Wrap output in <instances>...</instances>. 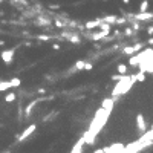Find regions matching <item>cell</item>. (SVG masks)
<instances>
[{
  "mask_svg": "<svg viewBox=\"0 0 153 153\" xmlns=\"http://www.w3.org/2000/svg\"><path fill=\"white\" fill-rule=\"evenodd\" d=\"M109 115H110V112H107L106 109H103V107H100V109L95 112V116H94V120H92L91 125H89V129H87L86 133L83 135L84 144H89V146H92V144L95 142L96 135L103 130V127L106 125L107 120H109Z\"/></svg>",
  "mask_w": 153,
  "mask_h": 153,
  "instance_id": "6da1fadb",
  "label": "cell"
},
{
  "mask_svg": "<svg viewBox=\"0 0 153 153\" xmlns=\"http://www.w3.org/2000/svg\"><path fill=\"white\" fill-rule=\"evenodd\" d=\"M133 84H135V77L124 74L123 78L116 81V84H115V87L112 89L110 95H112V96H121V95H124V94H127L130 89H132Z\"/></svg>",
  "mask_w": 153,
  "mask_h": 153,
  "instance_id": "7a4b0ae2",
  "label": "cell"
},
{
  "mask_svg": "<svg viewBox=\"0 0 153 153\" xmlns=\"http://www.w3.org/2000/svg\"><path fill=\"white\" fill-rule=\"evenodd\" d=\"M152 135H153V132L149 130L141 139H138V141L129 144L127 147H124L123 153H139L144 147H147V146H150V144H152Z\"/></svg>",
  "mask_w": 153,
  "mask_h": 153,
  "instance_id": "3957f363",
  "label": "cell"
},
{
  "mask_svg": "<svg viewBox=\"0 0 153 153\" xmlns=\"http://www.w3.org/2000/svg\"><path fill=\"white\" fill-rule=\"evenodd\" d=\"M61 37L65 38V40H67V41H70V43H75V44L81 43L80 35H78L77 32H74V31H63V32H61Z\"/></svg>",
  "mask_w": 153,
  "mask_h": 153,
  "instance_id": "277c9868",
  "label": "cell"
},
{
  "mask_svg": "<svg viewBox=\"0 0 153 153\" xmlns=\"http://www.w3.org/2000/svg\"><path fill=\"white\" fill-rule=\"evenodd\" d=\"M35 129H37V125H35V124H31L29 127H26V129L22 132V135L17 136V142H25V139H28L31 135L35 132Z\"/></svg>",
  "mask_w": 153,
  "mask_h": 153,
  "instance_id": "5b68a950",
  "label": "cell"
},
{
  "mask_svg": "<svg viewBox=\"0 0 153 153\" xmlns=\"http://www.w3.org/2000/svg\"><path fill=\"white\" fill-rule=\"evenodd\" d=\"M0 58L5 65H12L14 61V49H5L0 52Z\"/></svg>",
  "mask_w": 153,
  "mask_h": 153,
  "instance_id": "8992f818",
  "label": "cell"
},
{
  "mask_svg": "<svg viewBox=\"0 0 153 153\" xmlns=\"http://www.w3.org/2000/svg\"><path fill=\"white\" fill-rule=\"evenodd\" d=\"M153 19V14L152 12H136L133 14V20H138V22H152Z\"/></svg>",
  "mask_w": 153,
  "mask_h": 153,
  "instance_id": "52a82bcc",
  "label": "cell"
},
{
  "mask_svg": "<svg viewBox=\"0 0 153 153\" xmlns=\"http://www.w3.org/2000/svg\"><path fill=\"white\" fill-rule=\"evenodd\" d=\"M144 49V43H136L133 44V46H127L123 49V54H125V55H132V54H136L138 51Z\"/></svg>",
  "mask_w": 153,
  "mask_h": 153,
  "instance_id": "ba28073f",
  "label": "cell"
},
{
  "mask_svg": "<svg viewBox=\"0 0 153 153\" xmlns=\"http://www.w3.org/2000/svg\"><path fill=\"white\" fill-rule=\"evenodd\" d=\"M136 127L139 129V132H146L147 130V123H146V118H144L142 113H138L136 115Z\"/></svg>",
  "mask_w": 153,
  "mask_h": 153,
  "instance_id": "9c48e42d",
  "label": "cell"
},
{
  "mask_svg": "<svg viewBox=\"0 0 153 153\" xmlns=\"http://www.w3.org/2000/svg\"><path fill=\"white\" fill-rule=\"evenodd\" d=\"M113 106H115V100H113V98H106V100L103 101V104H101V107H103V109H106L107 112H112L113 110Z\"/></svg>",
  "mask_w": 153,
  "mask_h": 153,
  "instance_id": "30bf717a",
  "label": "cell"
},
{
  "mask_svg": "<svg viewBox=\"0 0 153 153\" xmlns=\"http://www.w3.org/2000/svg\"><path fill=\"white\" fill-rule=\"evenodd\" d=\"M38 101H40V100H34V101H31L28 106L25 107V115H26L25 118H29V116H31V113H32V109H34V107L38 104Z\"/></svg>",
  "mask_w": 153,
  "mask_h": 153,
  "instance_id": "8fae6325",
  "label": "cell"
},
{
  "mask_svg": "<svg viewBox=\"0 0 153 153\" xmlns=\"http://www.w3.org/2000/svg\"><path fill=\"white\" fill-rule=\"evenodd\" d=\"M83 146H84V138H80L78 142L72 147L70 153H83Z\"/></svg>",
  "mask_w": 153,
  "mask_h": 153,
  "instance_id": "7c38bea8",
  "label": "cell"
},
{
  "mask_svg": "<svg viewBox=\"0 0 153 153\" xmlns=\"http://www.w3.org/2000/svg\"><path fill=\"white\" fill-rule=\"evenodd\" d=\"M100 23H101V19H95V20H91V22H86V25H84V29H95V28H98L100 26Z\"/></svg>",
  "mask_w": 153,
  "mask_h": 153,
  "instance_id": "4fadbf2b",
  "label": "cell"
},
{
  "mask_svg": "<svg viewBox=\"0 0 153 153\" xmlns=\"http://www.w3.org/2000/svg\"><path fill=\"white\" fill-rule=\"evenodd\" d=\"M116 19H118V17H116V15H106V17H103V19H101V22H106V23L115 25Z\"/></svg>",
  "mask_w": 153,
  "mask_h": 153,
  "instance_id": "5bb4252c",
  "label": "cell"
},
{
  "mask_svg": "<svg viewBox=\"0 0 153 153\" xmlns=\"http://www.w3.org/2000/svg\"><path fill=\"white\" fill-rule=\"evenodd\" d=\"M35 25H38V26L46 25V26H49V25H51V20H49V19H44V17H38V19L35 20Z\"/></svg>",
  "mask_w": 153,
  "mask_h": 153,
  "instance_id": "9a60e30c",
  "label": "cell"
},
{
  "mask_svg": "<svg viewBox=\"0 0 153 153\" xmlns=\"http://www.w3.org/2000/svg\"><path fill=\"white\" fill-rule=\"evenodd\" d=\"M101 31H107V32H112V25L110 23H106V22H101L100 26H98Z\"/></svg>",
  "mask_w": 153,
  "mask_h": 153,
  "instance_id": "2e32d148",
  "label": "cell"
},
{
  "mask_svg": "<svg viewBox=\"0 0 153 153\" xmlns=\"http://www.w3.org/2000/svg\"><path fill=\"white\" fill-rule=\"evenodd\" d=\"M84 65H86L84 60H78L75 65H74V69H75V70H84Z\"/></svg>",
  "mask_w": 153,
  "mask_h": 153,
  "instance_id": "e0dca14e",
  "label": "cell"
},
{
  "mask_svg": "<svg viewBox=\"0 0 153 153\" xmlns=\"http://www.w3.org/2000/svg\"><path fill=\"white\" fill-rule=\"evenodd\" d=\"M133 77H135V81H144L146 80V74L144 72H136V74H133Z\"/></svg>",
  "mask_w": 153,
  "mask_h": 153,
  "instance_id": "ac0fdd59",
  "label": "cell"
},
{
  "mask_svg": "<svg viewBox=\"0 0 153 153\" xmlns=\"http://www.w3.org/2000/svg\"><path fill=\"white\" fill-rule=\"evenodd\" d=\"M149 9V0H142L139 5V12H146Z\"/></svg>",
  "mask_w": 153,
  "mask_h": 153,
  "instance_id": "d6986e66",
  "label": "cell"
},
{
  "mask_svg": "<svg viewBox=\"0 0 153 153\" xmlns=\"http://www.w3.org/2000/svg\"><path fill=\"white\" fill-rule=\"evenodd\" d=\"M9 87H11L9 81H0V92H6Z\"/></svg>",
  "mask_w": 153,
  "mask_h": 153,
  "instance_id": "ffe728a7",
  "label": "cell"
},
{
  "mask_svg": "<svg viewBox=\"0 0 153 153\" xmlns=\"http://www.w3.org/2000/svg\"><path fill=\"white\" fill-rule=\"evenodd\" d=\"M130 25H132L130 28H132V29H133L135 32L141 29V25H139V22H138V20H130Z\"/></svg>",
  "mask_w": 153,
  "mask_h": 153,
  "instance_id": "44dd1931",
  "label": "cell"
},
{
  "mask_svg": "<svg viewBox=\"0 0 153 153\" xmlns=\"http://www.w3.org/2000/svg\"><path fill=\"white\" fill-rule=\"evenodd\" d=\"M15 98H17V95H15L14 92H9V94L5 96V101H6V103H12V101H15Z\"/></svg>",
  "mask_w": 153,
  "mask_h": 153,
  "instance_id": "7402d4cb",
  "label": "cell"
},
{
  "mask_svg": "<svg viewBox=\"0 0 153 153\" xmlns=\"http://www.w3.org/2000/svg\"><path fill=\"white\" fill-rule=\"evenodd\" d=\"M9 84H11V87H19L22 84V81H20V78H12V80H9Z\"/></svg>",
  "mask_w": 153,
  "mask_h": 153,
  "instance_id": "603a6c76",
  "label": "cell"
},
{
  "mask_svg": "<svg viewBox=\"0 0 153 153\" xmlns=\"http://www.w3.org/2000/svg\"><path fill=\"white\" fill-rule=\"evenodd\" d=\"M116 69H118V74H127V66L123 65V63H121V65H118V67H116Z\"/></svg>",
  "mask_w": 153,
  "mask_h": 153,
  "instance_id": "cb8c5ba5",
  "label": "cell"
},
{
  "mask_svg": "<svg viewBox=\"0 0 153 153\" xmlns=\"http://www.w3.org/2000/svg\"><path fill=\"white\" fill-rule=\"evenodd\" d=\"M133 34H135V31L132 28H125L124 32H123V35H125V37H130V35H133Z\"/></svg>",
  "mask_w": 153,
  "mask_h": 153,
  "instance_id": "d4e9b609",
  "label": "cell"
},
{
  "mask_svg": "<svg viewBox=\"0 0 153 153\" xmlns=\"http://www.w3.org/2000/svg\"><path fill=\"white\" fill-rule=\"evenodd\" d=\"M37 38H38V40H43V41H49L52 37H51V35H37Z\"/></svg>",
  "mask_w": 153,
  "mask_h": 153,
  "instance_id": "484cf974",
  "label": "cell"
},
{
  "mask_svg": "<svg viewBox=\"0 0 153 153\" xmlns=\"http://www.w3.org/2000/svg\"><path fill=\"white\" fill-rule=\"evenodd\" d=\"M123 75H124V74H116V75H112V77H110V80H112V81H118V80H121V78H123Z\"/></svg>",
  "mask_w": 153,
  "mask_h": 153,
  "instance_id": "4316f807",
  "label": "cell"
},
{
  "mask_svg": "<svg viewBox=\"0 0 153 153\" xmlns=\"http://www.w3.org/2000/svg\"><path fill=\"white\" fill-rule=\"evenodd\" d=\"M60 8H61V6H60V5H55V3H51V5H49V9H52V11H57V9H60Z\"/></svg>",
  "mask_w": 153,
  "mask_h": 153,
  "instance_id": "83f0119b",
  "label": "cell"
},
{
  "mask_svg": "<svg viewBox=\"0 0 153 153\" xmlns=\"http://www.w3.org/2000/svg\"><path fill=\"white\" fill-rule=\"evenodd\" d=\"M94 69V65H92V63H87L86 61V65H84V70H92Z\"/></svg>",
  "mask_w": 153,
  "mask_h": 153,
  "instance_id": "f1b7e54d",
  "label": "cell"
},
{
  "mask_svg": "<svg viewBox=\"0 0 153 153\" xmlns=\"http://www.w3.org/2000/svg\"><path fill=\"white\" fill-rule=\"evenodd\" d=\"M37 94H38V95H44V94H46V91H44L43 87H40L38 91H37Z\"/></svg>",
  "mask_w": 153,
  "mask_h": 153,
  "instance_id": "f546056e",
  "label": "cell"
},
{
  "mask_svg": "<svg viewBox=\"0 0 153 153\" xmlns=\"http://www.w3.org/2000/svg\"><path fill=\"white\" fill-rule=\"evenodd\" d=\"M52 48H54V49H55V51H58V49H60L61 46H60V44H58V43H54V44H52Z\"/></svg>",
  "mask_w": 153,
  "mask_h": 153,
  "instance_id": "4dcf8cb0",
  "label": "cell"
},
{
  "mask_svg": "<svg viewBox=\"0 0 153 153\" xmlns=\"http://www.w3.org/2000/svg\"><path fill=\"white\" fill-rule=\"evenodd\" d=\"M147 34L152 37V34H153V28H152V26H149V28H147Z\"/></svg>",
  "mask_w": 153,
  "mask_h": 153,
  "instance_id": "1f68e13d",
  "label": "cell"
},
{
  "mask_svg": "<svg viewBox=\"0 0 153 153\" xmlns=\"http://www.w3.org/2000/svg\"><path fill=\"white\" fill-rule=\"evenodd\" d=\"M94 153H104V150H103V149H98V150H95Z\"/></svg>",
  "mask_w": 153,
  "mask_h": 153,
  "instance_id": "d6a6232c",
  "label": "cell"
},
{
  "mask_svg": "<svg viewBox=\"0 0 153 153\" xmlns=\"http://www.w3.org/2000/svg\"><path fill=\"white\" fill-rule=\"evenodd\" d=\"M147 43H149V46H152V44H153V38H152V37H150V38H149V41H147Z\"/></svg>",
  "mask_w": 153,
  "mask_h": 153,
  "instance_id": "836d02e7",
  "label": "cell"
},
{
  "mask_svg": "<svg viewBox=\"0 0 153 153\" xmlns=\"http://www.w3.org/2000/svg\"><path fill=\"white\" fill-rule=\"evenodd\" d=\"M3 46H5V41H3V40H0V48H3Z\"/></svg>",
  "mask_w": 153,
  "mask_h": 153,
  "instance_id": "e575fe53",
  "label": "cell"
},
{
  "mask_svg": "<svg viewBox=\"0 0 153 153\" xmlns=\"http://www.w3.org/2000/svg\"><path fill=\"white\" fill-rule=\"evenodd\" d=\"M123 2H124L125 5H129V3H130V0H123Z\"/></svg>",
  "mask_w": 153,
  "mask_h": 153,
  "instance_id": "d590c367",
  "label": "cell"
},
{
  "mask_svg": "<svg viewBox=\"0 0 153 153\" xmlns=\"http://www.w3.org/2000/svg\"><path fill=\"white\" fill-rule=\"evenodd\" d=\"M3 153H11V152H3Z\"/></svg>",
  "mask_w": 153,
  "mask_h": 153,
  "instance_id": "8d00e7d4",
  "label": "cell"
},
{
  "mask_svg": "<svg viewBox=\"0 0 153 153\" xmlns=\"http://www.w3.org/2000/svg\"><path fill=\"white\" fill-rule=\"evenodd\" d=\"M2 2H3V0H0V3H2Z\"/></svg>",
  "mask_w": 153,
  "mask_h": 153,
  "instance_id": "74e56055",
  "label": "cell"
}]
</instances>
